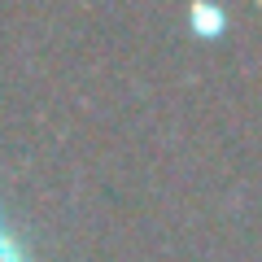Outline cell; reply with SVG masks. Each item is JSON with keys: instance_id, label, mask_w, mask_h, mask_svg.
<instances>
[{"instance_id": "cell-1", "label": "cell", "mask_w": 262, "mask_h": 262, "mask_svg": "<svg viewBox=\"0 0 262 262\" xmlns=\"http://www.w3.org/2000/svg\"><path fill=\"white\" fill-rule=\"evenodd\" d=\"M192 31L206 35V39H214L219 31H223V9H214V5H192Z\"/></svg>"}, {"instance_id": "cell-2", "label": "cell", "mask_w": 262, "mask_h": 262, "mask_svg": "<svg viewBox=\"0 0 262 262\" xmlns=\"http://www.w3.org/2000/svg\"><path fill=\"white\" fill-rule=\"evenodd\" d=\"M0 262H27V253L18 249V241L9 236V227L0 223Z\"/></svg>"}]
</instances>
